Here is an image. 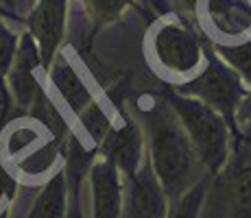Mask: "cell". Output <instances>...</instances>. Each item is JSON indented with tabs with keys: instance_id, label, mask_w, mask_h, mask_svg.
<instances>
[{
	"instance_id": "obj_17",
	"label": "cell",
	"mask_w": 251,
	"mask_h": 218,
	"mask_svg": "<svg viewBox=\"0 0 251 218\" xmlns=\"http://www.w3.org/2000/svg\"><path fill=\"white\" fill-rule=\"evenodd\" d=\"M81 2H83L92 22L96 26H103V24L114 22L125 11V7H129L131 0H81Z\"/></svg>"
},
{
	"instance_id": "obj_15",
	"label": "cell",
	"mask_w": 251,
	"mask_h": 218,
	"mask_svg": "<svg viewBox=\"0 0 251 218\" xmlns=\"http://www.w3.org/2000/svg\"><path fill=\"white\" fill-rule=\"evenodd\" d=\"M216 50L227 61V68L236 72V76L251 85V40L234 46H216Z\"/></svg>"
},
{
	"instance_id": "obj_1",
	"label": "cell",
	"mask_w": 251,
	"mask_h": 218,
	"mask_svg": "<svg viewBox=\"0 0 251 218\" xmlns=\"http://www.w3.org/2000/svg\"><path fill=\"white\" fill-rule=\"evenodd\" d=\"M142 120L149 135L151 170L166 201H175L197 183V155L166 100L157 98L144 109Z\"/></svg>"
},
{
	"instance_id": "obj_5",
	"label": "cell",
	"mask_w": 251,
	"mask_h": 218,
	"mask_svg": "<svg viewBox=\"0 0 251 218\" xmlns=\"http://www.w3.org/2000/svg\"><path fill=\"white\" fill-rule=\"evenodd\" d=\"M168 201L151 170V164H142L136 174L127 177L120 218H166Z\"/></svg>"
},
{
	"instance_id": "obj_3",
	"label": "cell",
	"mask_w": 251,
	"mask_h": 218,
	"mask_svg": "<svg viewBox=\"0 0 251 218\" xmlns=\"http://www.w3.org/2000/svg\"><path fill=\"white\" fill-rule=\"evenodd\" d=\"M177 94L203 103L205 107L214 109L219 116H223V120L227 124L236 127L234 114L240 98L245 96V87L231 68L221 64L214 55H210L205 70L201 74H197L192 81L177 87Z\"/></svg>"
},
{
	"instance_id": "obj_26",
	"label": "cell",
	"mask_w": 251,
	"mask_h": 218,
	"mask_svg": "<svg viewBox=\"0 0 251 218\" xmlns=\"http://www.w3.org/2000/svg\"><path fill=\"white\" fill-rule=\"evenodd\" d=\"M7 2H9V0H7Z\"/></svg>"
},
{
	"instance_id": "obj_10",
	"label": "cell",
	"mask_w": 251,
	"mask_h": 218,
	"mask_svg": "<svg viewBox=\"0 0 251 218\" xmlns=\"http://www.w3.org/2000/svg\"><path fill=\"white\" fill-rule=\"evenodd\" d=\"M92 218H120L123 214L125 183L120 172L107 159H99L90 166Z\"/></svg>"
},
{
	"instance_id": "obj_8",
	"label": "cell",
	"mask_w": 251,
	"mask_h": 218,
	"mask_svg": "<svg viewBox=\"0 0 251 218\" xmlns=\"http://www.w3.org/2000/svg\"><path fill=\"white\" fill-rule=\"evenodd\" d=\"M42 68L40 61V50H37V44L31 37V33L20 37L18 42V50L13 57V64L9 68L7 76H4V83L9 87V94L16 100L18 107L28 109L35 103V96L40 94V83H37L35 70Z\"/></svg>"
},
{
	"instance_id": "obj_2",
	"label": "cell",
	"mask_w": 251,
	"mask_h": 218,
	"mask_svg": "<svg viewBox=\"0 0 251 218\" xmlns=\"http://www.w3.org/2000/svg\"><path fill=\"white\" fill-rule=\"evenodd\" d=\"M164 100L177 116L181 129L186 131L201 166H205L212 174L219 172L229 157V129L223 116L177 92H168Z\"/></svg>"
},
{
	"instance_id": "obj_11",
	"label": "cell",
	"mask_w": 251,
	"mask_h": 218,
	"mask_svg": "<svg viewBox=\"0 0 251 218\" xmlns=\"http://www.w3.org/2000/svg\"><path fill=\"white\" fill-rule=\"evenodd\" d=\"M48 76L59 96L66 100L72 114L79 116L88 105L92 103V92L88 90L85 81L79 76V72L72 68V64L64 55H55V59L48 66Z\"/></svg>"
},
{
	"instance_id": "obj_9",
	"label": "cell",
	"mask_w": 251,
	"mask_h": 218,
	"mask_svg": "<svg viewBox=\"0 0 251 218\" xmlns=\"http://www.w3.org/2000/svg\"><path fill=\"white\" fill-rule=\"evenodd\" d=\"M225 218H251V144H243L221 183Z\"/></svg>"
},
{
	"instance_id": "obj_12",
	"label": "cell",
	"mask_w": 251,
	"mask_h": 218,
	"mask_svg": "<svg viewBox=\"0 0 251 218\" xmlns=\"http://www.w3.org/2000/svg\"><path fill=\"white\" fill-rule=\"evenodd\" d=\"M205 13L223 35H243L251 28V0H205Z\"/></svg>"
},
{
	"instance_id": "obj_18",
	"label": "cell",
	"mask_w": 251,
	"mask_h": 218,
	"mask_svg": "<svg viewBox=\"0 0 251 218\" xmlns=\"http://www.w3.org/2000/svg\"><path fill=\"white\" fill-rule=\"evenodd\" d=\"M18 35L0 20V79H4L18 50Z\"/></svg>"
},
{
	"instance_id": "obj_24",
	"label": "cell",
	"mask_w": 251,
	"mask_h": 218,
	"mask_svg": "<svg viewBox=\"0 0 251 218\" xmlns=\"http://www.w3.org/2000/svg\"><path fill=\"white\" fill-rule=\"evenodd\" d=\"M0 218H4V214H2V216H0Z\"/></svg>"
},
{
	"instance_id": "obj_4",
	"label": "cell",
	"mask_w": 251,
	"mask_h": 218,
	"mask_svg": "<svg viewBox=\"0 0 251 218\" xmlns=\"http://www.w3.org/2000/svg\"><path fill=\"white\" fill-rule=\"evenodd\" d=\"M153 50L162 68L177 74H188L201 64V42L183 24H164L155 33Z\"/></svg>"
},
{
	"instance_id": "obj_14",
	"label": "cell",
	"mask_w": 251,
	"mask_h": 218,
	"mask_svg": "<svg viewBox=\"0 0 251 218\" xmlns=\"http://www.w3.org/2000/svg\"><path fill=\"white\" fill-rule=\"evenodd\" d=\"M205 192H207V183L197 181L186 194L171 201V210L166 212V218H201Z\"/></svg>"
},
{
	"instance_id": "obj_23",
	"label": "cell",
	"mask_w": 251,
	"mask_h": 218,
	"mask_svg": "<svg viewBox=\"0 0 251 218\" xmlns=\"http://www.w3.org/2000/svg\"><path fill=\"white\" fill-rule=\"evenodd\" d=\"M173 2H175L181 11H190L192 13L197 9V2H199V0H173Z\"/></svg>"
},
{
	"instance_id": "obj_7",
	"label": "cell",
	"mask_w": 251,
	"mask_h": 218,
	"mask_svg": "<svg viewBox=\"0 0 251 218\" xmlns=\"http://www.w3.org/2000/svg\"><path fill=\"white\" fill-rule=\"evenodd\" d=\"M66 11H68V0H40L28 16V28H31L28 33L37 44L42 68L46 70L64 40Z\"/></svg>"
},
{
	"instance_id": "obj_21",
	"label": "cell",
	"mask_w": 251,
	"mask_h": 218,
	"mask_svg": "<svg viewBox=\"0 0 251 218\" xmlns=\"http://www.w3.org/2000/svg\"><path fill=\"white\" fill-rule=\"evenodd\" d=\"M234 124H236V129L243 127L251 131V92H245V96L240 98L236 114H234Z\"/></svg>"
},
{
	"instance_id": "obj_19",
	"label": "cell",
	"mask_w": 251,
	"mask_h": 218,
	"mask_svg": "<svg viewBox=\"0 0 251 218\" xmlns=\"http://www.w3.org/2000/svg\"><path fill=\"white\" fill-rule=\"evenodd\" d=\"M64 172H66V181H68V212H66V218H83L81 201H79V186H81L83 172L68 170V168Z\"/></svg>"
},
{
	"instance_id": "obj_16",
	"label": "cell",
	"mask_w": 251,
	"mask_h": 218,
	"mask_svg": "<svg viewBox=\"0 0 251 218\" xmlns=\"http://www.w3.org/2000/svg\"><path fill=\"white\" fill-rule=\"evenodd\" d=\"M79 122H81V127L85 129V133L94 140V144L103 142V138L107 135L109 127H112L107 114H105L103 107H100V105H96L94 100H92L88 107L79 114Z\"/></svg>"
},
{
	"instance_id": "obj_22",
	"label": "cell",
	"mask_w": 251,
	"mask_h": 218,
	"mask_svg": "<svg viewBox=\"0 0 251 218\" xmlns=\"http://www.w3.org/2000/svg\"><path fill=\"white\" fill-rule=\"evenodd\" d=\"M11 107H13V98H11V94H9V87L4 83V79H0V131L9 122Z\"/></svg>"
},
{
	"instance_id": "obj_25",
	"label": "cell",
	"mask_w": 251,
	"mask_h": 218,
	"mask_svg": "<svg viewBox=\"0 0 251 218\" xmlns=\"http://www.w3.org/2000/svg\"><path fill=\"white\" fill-rule=\"evenodd\" d=\"M0 13H2V9H0Z\"/></svg>"
},
{
	"instance_id": "obj_6",
	"label": "cell",
	"mask_w": 251,
	"mask_h": 218,
	"mask_svg": "<svg viewBox=\"0 0 251 218\" xmlns=\"http://www.w3.org/2000/svg\"><path fill=\"white\" fill-rule=\"evenodd\" d=\"M99 151L103 159L114 164L118 172H125V177H131L142 166L144 153V135L140 131L138 122L131 116L123 114L120 127H109L107 135L99 144Z\"/></svg>"
},
{
	"instance_id": "obj_20",
	"label": "cell",
	"mask_w": 251,
	"mask_h": 218,
	"mask_svg": "<svg viewBox=\"0 0 251 218\" xmlns=\"http://www.w3.org/2000/svg\"><path fill=\"white\" fill-rule=\"evenodd\" d=\"M18 192V181L11 172L4 168V164L0 162V203L2 201H13Z\"/></svg>"
},
{
	"instance_id": "obj_13",
	"label": "cell",
	"mask_w": 251,
	"mask_h": 218,
	"mask_svg": "<svg viewBox=\"0 0 251 218\" xmlns=\"http://www.w3.org/2000/svg\"><path fill=\"white\" fill-rule=\"evenodd\" d=\"M68 212V181L66 172H55L40 190L26 218H66Z\"/></svg>"
}]
</instances>
